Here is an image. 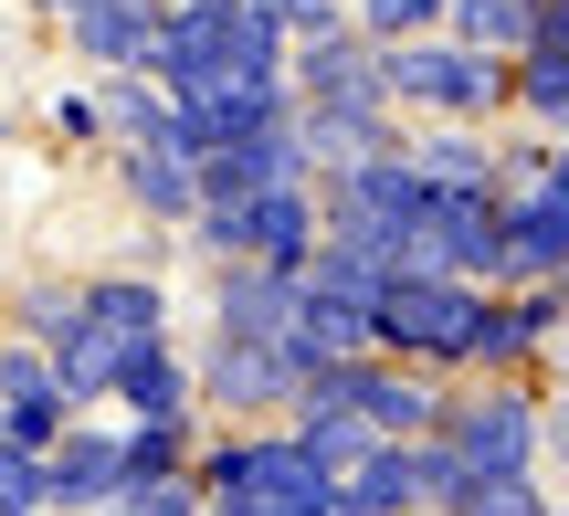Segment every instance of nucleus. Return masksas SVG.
I'll use <instances>...</instances> for the list:
<instances>
[{
  "mask_svg": "<svg viewBox=\"0 0 569 516\" xmlns=\"http://www.w3.org/2000/svg\"><path fill=\"white\" fill-rule=\"evenodd\" d=\"M53 127H63V138H106V117H96V95H63V105H53Z\"/></svg>",
  "mask_w": 569,
  "mask_h": 516,
  "instance_id": "obj_27",
  "label": "nucleus"
},
{
  "mask_svg": "<svg viewBox=\"0 0 569 516\" xmlns=\"http://www.w3.org/2000/svg\"><path fill=\"white\" fill-rule=\"evenodd\" d=\"M159 11H211V0H159Z\"/></svg>",
  "mask_w": 569,
  "mask_h": 516,
  "instance_id": "obj_28",
  "label": "nucleus"
},
{
  "mask_svg": "<svg viewBox=\"0 0 569 516\" xmlns=\"http://www.w3.org/2000/svg\"><path fill=\"white\" fill-rule=\"evenodd\" d=\"M296 348H306V370L359 358L369 348V295L359 285H327V274H296Z\"/></svg>",
  "mask_w": 569,
  "mask_h": 516,
  "instance_id": "obj_14",
  "label": "nucleus"
},
{
  "mask_svg": "<svg viewBox=\"0 0 569 516\" xmlns=\"http://www.w3.org/2000/svg\"><path fill=\"white\" fill-rule=\"evenodd\" d=\"M443 516H559V506H549L538 475H453Z\"/></svg>",
  "mask_w": 569,
  "mask_h": 516,
  "instance_id": "obj_21",
  "label": "nucleus"
},
{
  "mask_svg": "<svg viewBox=\"0 0 569 516\" xmlns=\"http://www.w3.org/2000/svg\"><path fill=\"white\" fill-rule=\"evenodd\" d=\"M190 475V422H127V485Z\"/></svg>",
  "mask_w": 569,
  "mask_h": 516,
  "instance_id": "obj_23",
  "label": "nucleus"
},
{
  "mask_svg": "<svg viewBox=\"0 0 569 516\" xmlns=\"http://www.w3.org/2000/svg\"><path fill=\"white\" fill-rule=\"evenodd\" d=\"M84 516H201V485L190 475H148V485H117V496L84 506Z\"/></svg>",
  "mask_w": 569,
  "mask_h": 516,
  "instance_id": "obj_24",
  "label": "nucleus"
},
{
  "mask_svg": "<svg viewBox=\"0 0 569 516\" xmlns=\"http://www.w3.org/2000/svg\"><path fill=\"white\" fill-rule=\"evenodd\" d=\"M211 337H296V274L222 264V285H211Z\"/></svg>",
  "mask_w": 569,
  "mask_h": 516,
  "instance_id": "obj_15",
  "label": "nucleus"
},
{
  "mask_svg": "<svg viewBox=\"0 0 569 516\" xmlns=\"http://www.w3.org/2000/svg\"><path fill=\"white\" fill-rule=\"evenodd\" d=\"M475 337H486V285L465 274H390L369 285V348L380 358H411V370H465Z\"/></svg>",
  "mask_w": 569,
  "mask_h": 516,
  "instance_id": "obj_3",
  "label": "nucleus"
},
{
  "mask_svg": "<svg viewBox=\"0 0 569 516\" xmlns=\"http://www.w3.org/2000/svg\"><path fill=\"white\" fill-rule=\"evenodd\" d=\"M401 159L422 169L432 190H496V159H486V148L465 138V127H453V138H422V148H401Z\"/></svg>",
  "mask_w": 569,
  "mask_h": 516,
  "instance_id": "obj_22",
  "label": "nucleus"
},
{
  "mask_svg": "<svg viewBox=\"0 0 569 516\" xmlns=\"http://www.w3.org/2000/svg\"><path fill=\"white\" fill-rule=\"evenodd\" d=\"M528 11H538V0H443V32H453V42H475V53H496V63H507L517 42H528Z\"/></svg>",
  "mask_w": 569,
  "mask_h": 516,
  "instance_id": "obj_20",
  "label": "nucleus"
},
{
  "mask_svg": "<svg viewBox=\"0 0 569 516\" xmlns=\"http://www.w3.org/2000/svg\"><path fill=\"white\" fill-rule=\"evenodd\" d=\"M306 391H327L338 412H359L369 433H390V443H411V433H432V422H443V391H432V370H411V358H380V348H359V358H338V370H317Z\"/></svg>",
  "mask_w": 569,
  "mask_h": 516,
  "instance_id": "obj_8",
  "label": "nucleus"
},
{
  "mask_svg": "<svg viewBox=\"0 0 569 516\" xmlns=\"http://www.w3.org/2000/svg\"><path fill=\"white\" fill-rule=\"evenodd\" d=\"M517 169H528V180L496 201V274H507V285H559V264H569V169H559V138H538Z\"/></svg>",
  "mask_w": 569,
  "mask_h": 516,
  "instance_id": "obj_6",
  "label": "nucleus"
},
{
  "mask_svg": "<svg viewBox=\"0 0 569 516\" xmlns=\"http://www.w3.org/2000/svg\"><path fill=\"white\" fill-rule=\"evenodd\" d=\"M201 516H338V475L296 433H243L201 454Z\"/></svg>",
  "mask_w": 569,
  "mask_h": 516,
  "instance_id": "obj_2",
  "label": "nucleus"
},
{
  "mask_svg": "<svg viewBox=\"0 0 569 516\" xmlns=\"http://www.w3.org/2000/svg\"><path fill=\"white\" fill-rule=\"evenodd\" d=\"M432 443H443L453 475H538V464H549V401L496 391V401H475V412H443ZM443 496H453V485H443Z\"/></svg>",
  "mask_w": 569,
  "mask_h": 516,
  "instance_id": "obj_7",
  "label": "nucleus"
},
{
  "mask_svg": "<svg viewBox=\"0 0 569 516\" xmlns=\"http://www.w3.org/2000/svg\"><path fill=\"white\" fill-rule=\"evenodd\" d=\"M274 180H317V169H306V138H296V117L253 127V138L211 148V159H190V190H201V201H243V190H274Z\"/></svg>",
  "mask_w": 569,
  "mask_h": 516,
  "instance_id": "obj_13",
  "label": "nucleus"
},
{
  "mask_svg": "<svg viewBox=\"0 0 569 516\" xmlns=\"http://www.w3.org/2000/svg\"><path fill=\"white\" fill-rule=\"evenodd\" d=\"M53 11H74V0H53Z\"/></svg>",
  "mask_w": 569,
  "mask_h": 516,
  "instance_id": "obj_29",
  "label": "nucleus"
},
{
  "mask_svg": "<svg viewBox=\"0 0 569 516\" xmlns=\"http://www.w3.org/2000/svg\"><path fill=\"white\" fill-rule=\"evenodd\" d=\"M190 232H201L222 264H274V274H306V253H317V180H274V190H243V201H201L190 211Z\"/></svg>",
  "mask_w": 569,
  "mask_h": 516,
  "instance_id": "obj_4",
  "label": "nucleus"
},
{
  "mask_svg": "<svg viewBox=\"0 0 569 516\" xmlns=\"http://www.w3.org/2000/svg\"><path fill=\"white\" fill-rule=\"evenodd\" d=\"M106 401H127L138 422H190V358L159 337V348H138V358L117 370V391H106Z\"/></svg>",
  "mask_w": 569,
  "mask_h": 516,
  "instance_id": "obj_18",
  "label": "nucleus"
},
{
  "mask_svg": "<svg viewBox=\"0 0 569 516\" xmlns=\"http://www.w3.org/2000/svg\"><path fill=\"white\" fill-rule=\"evenodd\" d=\"M21 337L42 348V370H53L63 412H84V401L117 391V370H127L138 348H159V337H169V295L148 285V274L32 285V295H21Z\"/></svg>",
  "mask_w": 569,
  "mask_h": 516,
  "instance_id": "obj_1",
  "label": "nucleus"
},
{
  "mask_svg": "<svg viewBox=\"0 0 569 516\" xmlns=\"http://www.w3.org/2000/svg\"><path fill=\"white\" fill-rule=\"evenodd\" d=\"M127 485V433L117 422H63L42 443V516H84Z\"/></svg>",
  "mask_w": 569,
  "mask_h": 516,
  "instance_id": "obj_12",
  "label": "nucleus"
},
{
  "mask_svg": "<svg viewBox=\"0 0 569 516\" xmlns=\"http://www.w3.org/2000/svg\"><path fill=\"white\" fill-rule=\"evenodd\" d=\"M117 180H127V201H138L148 222H190V211H201L180 138H117Z\"/></svg>",
  "mask_w": 569,
  "mask_h": 516,
  "instance_id": "obj_17",
  "label": "nucleus"
},
{
  "mask_svg": "<svg viewBox=\"0 0 569 516\" xmlns=\"http://www.w3.org/2000/svg\"><path fill=\"white\" fill-rule=\"evenodd\" d=\"M380 95L411 105V117H486L496 95H507V63L475 53V42L453 32H411V42H380Z\"/></svg>",
  "mask_w": 569,
  "mask_h": 516,
  "instance_id": "obj_5",
  "label": "nucleus"
},
{
  "mask_svg": "<svg viewBox=\"0 0 569 516\" xmlns=\"http://www.w3.org/2000/svg\"><path fill=\"white\" fill-rule=\"evenodd\" d=\"M0 516H42V454L0 443Z\"/></svg>",
  "mask_w": 569,
  "mask_h": 516,
  "instance_id": "obj_26",
  "label": "nucleus"
},
{
  "mask_svg": "<svg viewBox=\"0 0 569 516\" xmlns=\"http://www.w3.org/2000/svg\"><path fill=\"white\" fill-rule=\"evenodd\" d=\"M63 32H74L84 63H106V74H138L148 42H159V0H74V11H63Z\"/></svg>",
  "mask_w": 569,
  "mask_h": 516,
  "instance_id": "obj_16",
  "label": "nucleus"
},
{
  "mask_svg": "<svg viewBox=\"0 0 569 516\" xmlns=\"http://www.w3.org/2000/svg\"><path fill=\"white\" fill-rule=\"evenodd\" d=\"M422 516H443V506H422Z\"/></svg>",
  "mask_w": 569,
  "mask_h": 516,
  "instance_id": "obj_30",
  "label": "nucleus"
},
{
  "mask_svg": "<svg viewBox=\"0 0 569 516\" xmlns=\"http://www.w3.org/2000/svg\"><path fill=\"white\" fill-rule=\"evenodd\" d=\"M443 32V0H359V42H411Z\"/></svg>",
  "mask_w": 569,
  "mask_h": 516,
  "instance_id": "obj_25",
  "label": "nucleus"
},
{
  "mask_svg": "<svg viewBox=\"0 0 569 516\" xmlns=\"http://www.w3.org/2000/svg\"><path fill=\"white\" fill-rule=\"evenodd\" d=\"M306 348L296 337H211V358H201V391L222 401V412H274V401H296L306 391Z\"/></svg>",
  "mask_w": 569,
  "mask_h": 516,
  "instance_id": "obj_11",
  "label": "nucleus"
},
{
  "mask_svg": "<svg viewBox=\"0 0 569 516\" xmlns=\"http://www.w3.org/2000/svg\"><path fill=\"white\" fill-rule=\"evenodd\" d=\"M411 211H422V169H411L401 148H359L348 169H327L317 222H327V232H380V243H401Z\"/></svg>",
  "mask_w": 569,
  "mask_h": 516,
  "instance_id": "obj_10",
  "label": "nucleus"
},
{
  "mask_svg": "<svg viewBox=\"0 0 569 516\" xmlns=\"http://www.w3.org/2000/svg\"><path fill=\"white\" fill-rule=\"evenodd\" d=\"M284 412H296V422H284V433H296L306 454L327 464V475H348V464H359L369 443H380V433H369L359 412H338V401H327V391H296V401H284Z\"/></svg>",
  "mask_w": 569,
  "mask_h": 516,
  "instance_id": "obj_19",
  "label": "nucleus"
},
{
  "mask_svg": "<svg viewBox=\"0 0 569 516\" xmlns=\"http://www.w3.org/2000/svg\"><path fill=\"white\" fill-rule=\"evenodd\" d=\"M443 485H453V464H443V443H432V433H411V443L380 433L338 475V516H422V506H443Z\"/></svg>",
  "mask_w": 569,
  "mask_h": 516,
  "instance_id": "obj_9",
  "label": "nucleus"
}]
</instances>
